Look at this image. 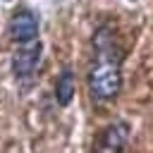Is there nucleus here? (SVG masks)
Listing matches in <instances>:
<instances>
[{"instance_id": "f257e3e1", "label": "nucleus", "mask_w": 153, "mask_h": 153, "mask_svg": "<svg viewBox=\"0 0 153 153\" xmlns=\"http://www.w3.org/2000/svg\"><path fill=\"white\" fill-rule=\"evenodd\" d=\"M96 62L88 72L91 96L100 103L115 100L122 88V69H120V48L110 26H100L93 36Z\"/></svg>"}, {"instance_id": "f03ea898", "label": "nucleus", "mask_w": 153, "mask_h": 153, "mask_svg": "<svg viewBox=\"0 0 153 153\" xmlns=\"http://www.w3.org/2000/svg\"><path fill=\"white\" fill-rule=\"evenodd\" d=\"M10 36L19 45L38 41V17L31 10H17L10 19Z\"/></svg>"}, {"instance_id": "7ed1b4c3", "label": "nucleus", "mask_w": 153, "mask_h": 153, "mask_svg": "<svg viewBox=\"0 0 153 153\" xmlns=\"http://www.w3.org/2000/svg\"><path fill=\"white\" fill-rule=\"evenodd\" d=\"M127 139H129V124L122 122V120H117V122L108 124L98 134L96 146H93V153H122Z\"/></svg>"}, {"instance_id": "20e7f679", "label": "nucleus", "mask_w": 153, "mask_h": 153, "mask_svg": "<svg viewBox=\"0 0 153 153\" xmlns=\"http://www.w3.org/2000/svg\"><path fill=\"white\" fill-rule=\"evenodd\" d=\"M38 65H41V43H38V41L22 45V48L14 53V57H12V72H14L17 79H29V76H33L36 69H38Z\"/></svg>"}, {"instance_id": "39448f33", "label": "nucleus", "mask_w": 153, "mask_h": 153, "mask_svg": "<svg viewBox=\"0 0 153 153\" xmlns=\"http://www.w3.org/2000/svg\"><path fill=\"white\" fill-rule=\"evenodd\" d=\"M74 91H76V81H74V74L69 69H62L57 81H55V98L60 105H69L72 98H74Z\"/></svg>"}]
</instances>
